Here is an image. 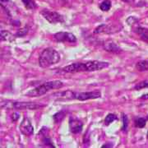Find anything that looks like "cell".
<instances>
[{
  "label": "cell",
  "instance_id": "obj_23",
  "mask_svg": "<svg viewBox=\"0 0 148 148\" xmlns=\"http://www.w3.org/2000/svg\"><path fill=\"white\" fill-rule=\"evenodd\" d=\"M127 125H128V119L127 115L123 114V130L127 131Z\"/></svg>",
  "mask_w": 148,
  "mask_h": 148
},
{
  "label": "cell",
  "instance_id": "obj_20",
  "mask_svg": "<svg viewBox=\"0 0 148 148\" xmlns=\"http://www.w3.org/2000/svg\"><path fill=\"white\" fill-rule=\"evenodd\" d=\"M27 9H35L36 8V3L33 0H21Z\"/></svg>",
  "mask_w": 148,
  "mask_h": 148
},
{
  "label": "cell",
  "instance_id": "obj_22",
  "mask_svg": "<svg viewBox=\"0 0 148 148\" xmlns=\"http://www.w3.org/2000/svg\"><path fill=\"white\" fill-rule=\"evenodd\" d=\"M27 33H28V28L27 27H24V28H22V29L19 30L18 32H16V36L22 37L24 36H26Z\"/></svg>",
  "mask_w": 148,
  "mask_h": 148
},
{
  "label": "cell",
  "instance_id": "obj_18",
  "mask_svg": "<svg viewBox=\"0 0 148 148\" xmlns=\"http://www.w3.org/2000/svg\"><path fill=\"white\" fill-rule=\"evenodd\" d=\"M146 123H147V119H145V118H138L135 119V122H134L135 126L139 128H143L145 127Z\"/></svg>",
  "mask_w": 148,
  "mask_h": 148
},
{
  "label": "cell",
  "instance_id": "obj_27",
  "mask_svg": "<svg viewBox=\"0 0 148 148\" xmlns=\"http://www.w3.org/2000/svg\"><path fill=\"white\" fill-rule=\"evenodd\" d=\"M113 147V145H112V143H111L110 145H103L102 146V147L104 148V147Z\"/></svg>",
  "mask_w": 148,
  "mask_h": 148
},
{
  "label": "cell",
  "instance_id": "obj_7",
  "mask_svg": "<svg viewBox=\"0 0 148 148\" xmlns=\"http://www.w3.org/2000/svg\"><path fill=\"white\" fill-rule=\"evenodd\" d=\"M121 28L122 27L119 28L117 27H114L112 25L101 24L94 30V34H114L116 32H119Z\"/></svg>",
  "mask_w": 148,
  "mask_h": 148
},
{
  "label": "cell",
  "instance_id": "obj_26",
  "mask_svg": "<svg viewBox=\"0 0 148 148\" xmlns=\"http://www.w3.org/2000/svg\"><path fill=\"white\" fill-rule=\"evenodd\" d=\"M141 99H145V100H147V99H148V94H146V95H142Z\"/></svg>",
  "mask_w": 148,
  "mask_h": 148
},
{
  "label": "cell",
  "instance_id": "obj_13",
  "mask_svg": "<svg viewBox=\"0 0 148 148\" xmlns=\"http://www.w3.org/2000/svg\"><path fill=\"white\" fill-rule=\"evenodd\" d=\"M136 32L143 40L148 43V28L138 27L136 30Z\"/></svg>",
  "mask_w": 148,
  "mask_h": 148
},
{
  "label": "cell",
  "instance_id": "obj_10",
  "mask_svg": "<svg viewBox=\"0 0 148 148\" xmlns=\"http://www.w3.org/2000/svg\"><path fill=\"white\" fill-rule=\"evenodd\" d=\"M20 131L26 136H31L34 132V127L32 126V123L28 119V118L24 117L22 121L20 123Z\"/></svg>",
  "mask_w": 148,
  "mask_h": 148
},
{
  "label": "cell",
  "instance_id": "obj_28",
  "mask_svg": "<svg viewBox=\"0 0 148 148\" xmlns=\"http://www.w3.org/2000/svg\"><path fill=\"white\" fill-rule=\"evenodd\" d=\"M8 1H9V0H1L2 3H3V2H8Z\"/></svg>",
  "mask_w": 148,
  "mask_h": 148
},
{
  "label": "cell",
  "instance_id": "obj_6",
  "mask_svg": "<svg viewBox=\"0 0 148 148\" xmlns=\"http://www.w3.org/2000/svg\"><path fill=\"white\" fill-rule=\"evenodd\" d=\"M110 64L107 62H103V61H88L86 63V72H95V71H100L102 69H106L109 67Z\"/></svg>",
  "mask_w": 148,
  "mask_h": 148
},
{
  "label": "cell",
  "instance_id": "obj_14",
  "mask_svg": "<svg viewBox=\"0 0 148 148\" xmlns=\"http://www.w3.org/2000/svg\"><path fill=\"white\" fill-rule=\"evenodd\" d=\"M136 69H138L139 72H145L148 70V59L139 61L136 64Z\"/></svg>",
  "mask_w": 148,
  "mask_h": 148
},
{
  "label": "cell",
  "instance_id": "obj_24",
  "mask_svg": "<svg viewBox=\"0 0 148 148\" xmlns=\"http://www.w3.org/2000/svg\"><path fill=\"white\" fill-rule=\"evenodd\" d=\"M19 117H20V114H19L18 113H13V114H12V119L13 121H16V120H18Z\"/></svg>",
  "mask_w": 148,
  "mask_h": 148
},
{
  "label": "cell",
  "instance_id": "obj_1",
  "mask_svg": "<svg viewBox=\"0 0 148 148\" xmlns=\"http://www.w3.org/2000/svg\"><path fill=\"white\" fill-rule=\"evenodd\" d=\"M60 54L53 48H46L43 50L39 57V65L41 68H49L58 64L60 61Z\"/></svg>",
  "mask_w": 148,
  "mask_h": 148
},
{
  "label": "cell",
  "instance_id": "obj_8",
  "mask_svg": "<svg viewBox=\"0 0 148 148\" xmlns=\"http://www.w3.org/2000/svg\"><path fill=\"white\" fill-rule=\"evenodd\" d=\"M54 39L58 42H68V43H75L77 42V37L72 33L69 32H58L54 35Z\"/></svg>",
  "mask_w": 148,
  "mask_h": 148
},
{
  "label": "cell",
  "instance_id": "obj_12",
  "mask_svg": "<svg viewBox=\"0 0 148 148\" xmlns=\"http://www.w3.org/2000/svg\"><path fill=\"white\" fill-rule=\"evenodd\" d=\"M104 48L106 51L108 52H110V53H121L123 51L121 48L119 47V45H117L115 43L112 42V41H109V42H106L104 45Z\"/></svg>",
  "mask_w": 148,
  "mask_h": 148
},
{
  "label": "cell",
  "instance_id": "obj_11",
  "mask_svg": "<svg viewBox=\"0 0 148 148\" xmlns=\"http://www.w3.org/2000/svg\"><path fill=\"white\" fill-rule=\"evenodd\" d=\"M63 71L65 73H79V72H86V63H77V64H72L64 67Z\"/></svg>",
  "mask_w": 148,
  "mask_h": 148
},
{
  "label": "cell",
  "instance_id": "obj_29",
  "mask_svg": "<svg viewBox=\"0 0 148 148\" xmlns=\"http://www.w3.org/2000/svg\"><path fill=\"white\" fill-rule=\"evenodd\" d=\"M147 138H148V131H147Z\"/></svg>",
  "mask_w": 148,
  "mask_h": 148
},
{
  "label": "cell",
  "instance_id": "obj_25",
  "mask_svg": "<svg viewBox=\"0 0 148 148\" xmlns=\"http://www.w3.org/2000/svg\"><path fill=\"white\" fill-rule=\"evenodd\" d=\"M123 3H132L134 2V0H122Z\"/></svg>",
  "mask_w": 148,
  "mask_h": 148
},
{
  "label": "cell",
  "instance_id": "obj_3",
  "mask_svg": "<svg viewBox=\"0 0 148 148\" xmlns=\"http://www.w3.org/2000/svg\"><path fill=\"white\" fill-rule=\"evenodd\" d=\"M45 105L33 102H19L12 101H2L1 107L3 109H17V110H37L45 107Z\"/></svg>",
  "mask_w": 148,
  "mask_h": 148
},
{
  "label": "cell",
  "instance_id": "obj_4",
  "mask_svg": "<svg viewBox=\"0 0 148 148\" xmlns=\"http://www.w3.org/2000/svg\"><path fill=\"white\" fill-rule=\"evenodd\" d=\"M101 92L100 90L88 91V92H75L73 93V100L84 101L88 100H94L97 98H101Z\"/></svg>",
  "mask_w": 148,
  "mask_h": 148
},
{
  "label": "cell",
  "instance_id": "obj_19",
  "mask_svg": "<svg viewBox=\"0 0 148 148\" xmlns=\"http://www.w3.org/2000/svg\"><path fill=\"white\" fill-rule=\"evenodd\" d=\"M111 8V2L110 0H105L100 4V8L101 10L104 11V12H107Z\"/></svg>",
  "mask_w": 148,
  "mask_h": 148
},
{
  "label": "cell",
  "instance_id": "obj_2",
  "mask_svg": "<svg viewBox=\"0 0 148 148\" xmlns=\"http://www.w3.org/2000/svg\"><path fill=\"white\" fill-rule=\"evenodd\" d=\"M63 86H64V82L59 80L50 81V82H45L36 87H35L34 89L29 90L28 92L26 93V95L31 96V97H38V96H41V95L46 94L49 90L59 89V88H62Z\"/></svg>",
  "mask_w": 148,
  "mask_h": 148
},
{
  "label": "cell",
  "instance_id": "obj_5",
  "mask_svg": "<svg viewBox=\"0 0 148 148\" xmlns=\"http://www.w3.org/2000/svg\"><path fill=\"white\" fill-rule=\"evenodd\" d=\"M41 15H42L45 20H47L49 22L52 24H56V23H61L64 22V18L61 14H59L56 12H52V11L44 9L41 11Z\"/></svg>",
  "mask_w": 148,
  "mask_h": 148
},
{
  "label": "cell",
  "instance_id": "obj_15",
  "mask_svg": "<svg viewBox=\"0 0 148 148\" xmlns=\"http://www.w3.org/2000/svg\"><path fill=\"white\" fill-rule=\"evenodd\" d=\"M66 114H67V112L65 110H61L58 112V113H56L55 114H53V119L54 123H60L61 122L63 121Z\"/></svg>",
  "mask_w": 148,
  "mask_h": 148
},
{
  "label": "cell",
  "instance_id": "obj_16",
  "mask_svg": "<svg viewBox=\"0 0 148 148\" xmlns=\"http://www.w3.org/2000/svg\"><path fill=\"white\" fill-rule=\"evenodd\" d=\"M1 40H6V41H12L14 40V36L8 31H1Z\"/></svg>",
  "mask_w": 148,
  "mask_h": 148
},
{
  "label": "cell",
  "instance_id": "obj_17",
  "mask_svg": "<svg viewBox=\"0 0 148 148\" xmlns=\"http://www.w3.org/2000/svg\"><path fill=\"white\" fill-rule=\"evenodd\" d=\"M117 119H118V117H117L116 114H107V116L106 117L105 124H106V126H108V125H110V124L112 123L114 121L117 120Z\"/></svg>",
  "mask_w": 148,
  "mask_h": 148
},
{
  "label": "cell",
  "instance_id": "obj_9",
  "mask_svg": "<svg viewBox=\"0 0 148 148\" xmlns=\"http://www.w3.org/2000/svg\"><path fill=\"white\" fill-rule=\"evenodd\" d=\"M69 128L71 132L74 134H77L82 131L83 128V123L79 119L76 117H70L69 118Z\"/></svg>",
  "mask_w": 148,
  "mask_h": 148
},
{
  "label": "cell",
  "instance_id": "obj_21",
  "mask_svg": "<svg viewBox=\"0 0 148 148\" xmlns=\"http://www.w3.org/2000/svg\"><path fill=\"white\" fill-rule=\"evenodd\" d=\"M147 87H148V81H143V82H141L138 84L136 85L134 89L138 90H141V89H143V88H147Z\"/></svg>",
  "mask_w": 148,
  "mask_h": 148
}]
</instances>
